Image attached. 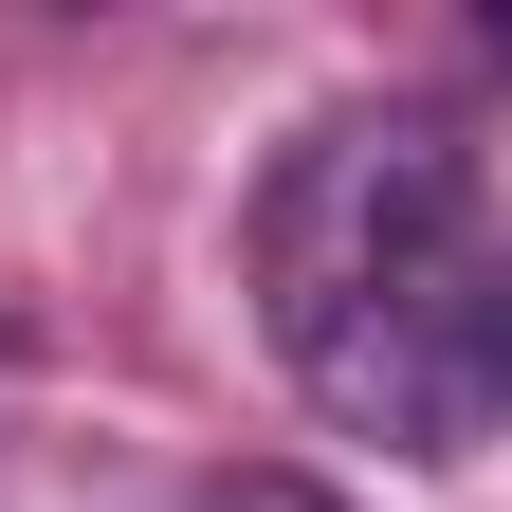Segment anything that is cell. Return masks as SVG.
<instances>
[{
  "label": "cell",
  "instance_id": "cell-1",
  "mask_svg": "<svg viewBox=\"0 0 512 512\" xmlns=\"http://www.w3.org/2000/svg\"><path fill=\"white\" fill-rule=\"evenodd\" d=\"M256 330L384 458H476L512 403V256L439 110H330L256 183Z\"/></svg>",
  "mask_w": 512,
  "mask_h": 512
}]
</instances>
